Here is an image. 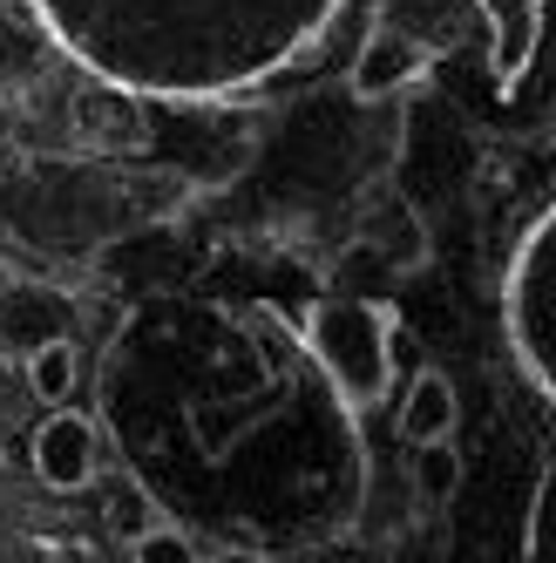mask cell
Returning <instances> with one entry per match:
<instances>
[{"mask_svg": "<svg viewBox=\"0 0 556 563\" xmlns=\"http://www.w3.org/2000/svg\"><path fill=\"white\" fill-rule=\"evenodd\" d=\"M455 489H462V455H455V441L414 449V496H421V503H455Z\"/></svg>", "mask_w": 556, "mask_h": 563, "instance_id": "obj_8", "label": "cell"}, {"mask_svg": "<svg viewBox=\"0 0 556 563\" xmlns=\"http://www.w3.org/2000/svg\"><path fill=\"white\" fill-rule=\"evenodd\" d=\"M130 563H204V556H197V543H190L184 530L156 522V530H143V537L130 543Z\"/></svg>", "mask_w": 556, "mask_h": 563, "instance_id": "obj_9", "label": "cell"}, {"mask_svg": "<svg viewBox=\"0 0 556 563\" xmlns=\"http://www.w3.org/2000/svg\"><path fill=\"white\" fill-rule=\"evenodd\" d=\"M427 62H434V48L421 42L414 27H401V21H380V27H367L360 55H353V75H346V89L360 96V102L401 96V89H414L421 75H427Z\"/></svg>", "mask_w": 556, "mask_h": 563, "instance_id": "obj_4", "label": "cell"}, {"mask_svg": "<svg viewBox=\"0 0 556 563\" xmlns=\"http://www.w3.org/2000/svg\"><path fill=\"white\" fill-rule=\"evenodd\" d=\"M340 0H34L55 42L115 89L231 96L320 42Z\"/></svg>", "mask_w": 556, "mask_h": 563, "instance_id": "obj_1", "label": "cell"}, {"mask_svg": "<svg viewBox=\"0 0 556 563\" xmlns=\"http://www.w3.org/2000/svg\"><path fill=\"white\" fill-rule=\"evenodd\" d=\"M34 475H42V489H55V496H75L102 475V434L82 408H55L34 428Z\"/></svg>", "mask_w": 556, "mask_h": 563, "instance_id": "obj_3", "label": "cell"}, {"mask_svg": "<svg viewBox=\"0 0 556 563\" xmlns=\"http://www.w3.org/2000/svg\"><path fill=\"white\" fill-rule=\"evenodd\" d=\"M455 428H462L455 380L442 367H421L401 394V441L408 449H434V441H455Z\"/></svg>", "mask_w": 556, "mask_h": 563, "instance_id": "obj_6", "label": "cell"}, {"mask_svg": "<svg viewBox=\"0 0 556 563\" xmlns=\"http://www.w3.org/2000/svg\"><path fill=\"white\" fill-rule=\"evenodd\" d=\"M27 387L34 400H68L75 394V346L68 340H42L27 353Z\"/></svg>", "mask_w": 556, "mask_h": 563, "instance_id": "obj_7", "label": "cell"}, {"mask_svg": "<svg viewBox=\"0 0 556 563\" xmlns=\"http://www.w3.org/2000/svg\"><path fill=\"white\" fill-rule=\"evenodd\" d=\"M204 563H265L258 550H218V556H204Z\"/></svg>", "mask_w": 556, "mask_h": 563, "instance_id": "obj_10", "label": "cell"}, {"mask_svg": "<svg viewBox=\"0 0 556 563\" xmlns=\"http://www.w3.org/2000/svg\"><path fill=\"white\" fill-rule=\"evenodd\" d=\"M305 353L353 415L393 394V306L387 299H320L305 319Z\"/></svg>", "mask_w": 556, "mask_h": 563, "instance_id": "obj_2", "label": "cell"}, {"mask_svg": "<svg viewBox=\"0 0 556 563\" xmlns=\"http://www.w3.org/2000/svg\"><path fill=\"white\" fill-rule=\"evenodd\" d=\"M475 8L489 21V75L502 89H515L543 42V0H475Z\"/></svg>", "mask_w": 556, "mask_h": 563, "instance_id": "obj_5", "label": "cell"}]
</instances>
